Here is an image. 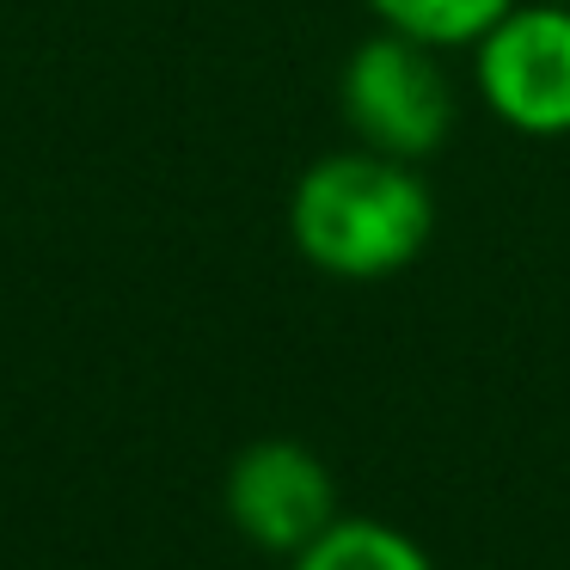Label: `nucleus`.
Wrapping results in <instances>:
<instances>
[{
	"instance_id": "obj_1",
	"label": "nucleus",
	"mask_w": 570,
	"mask_h": 570,
	"mask_svg": "<svg viewBox=\"0 0 570 570\" xmlns=\"http://www.w3.org/2000/svg\"><path fill=\"white\" fill-rule=\"evenodd\" d=\"M288 239L320 276L386 283L411 271L435 239V190L423 166L386 160L350 141L320 154L288 190Z\"/></svg>"
},
{
	"instance_id": "obj_2",
	"label": "nucleus",
	"mask_w": 570,
	"mask_h": 570,
	"mask_svg": "<svg viewBox=\"0 0 570 570\" xmlns=\"http://www.w3.org/2000/svg\"><path fill=\"white\" fill-rule=\"evenodd\" d=\"M337 105H344L356 148H374L405 166L442 154L460 124V87L448 56L386 26L350 50L344 75H337Z\"/></svg>"
},
{
	"instance_id": "obj_3",
	"label": "nucleus",
	"mask_w": 570,
	"mask_h": 570,
	"mask_svg": "<svg viewBox=\"0 0 570 570\" xmlns=\"http://www.w3.org/2000/svg\"><path fill=\"white\" fill-rule=\"evenodd\" d=\"M472 92L503 129L533 141L570 136V7L521 0L466 50Z\"/></svg>"
},
{
	"instance_id": "obj_4",
	"label": "nucleus",
	"mask_w": 570,
	"mask_h": 570,
	"mask_svg": "<svg viewBox=\"0 0 570 570\" xmlns=\"http://www.w3.org/2000/svg\"><path fill=\"white\" fill-rule=\"evenodd\" d=\"M222 509L239 540L283 558V564L350 515L332 466L295 435H264V442L239 448L222 479Z\"/></svg>"
},
{
	"instance_id": "obj_5",
	"label": "nucleus",
	"mask_w": 570,
	"mask_h": 570,
	"mask_svg": "<svg viewBox=\"0 0 570 570\" xmlns=\"http://www.w3.org/2000/svg\"><path fill=\"white\" fill-rule=\"evenodd\" d=\"M288 570H435V558L423 552V540L405 533L399 521L344 515L337 528H325L301 558H288Z\"/></svg>"
},
{
	"instance_id": "obj_6",
	"label": "nucleus",
	"mask_w": 570,
	"mask_h": 570,
	"mask_svg": "<svg viewBox=\"0 0 570 570\" xmlns=\"http://www.w3.org/2000/svg\"><path fill=\"white\" fill-rule=\"evenodd\" d=\"M509 7H521V0H368L374 26L405 31V38L430 43V50H442V56L472 50Z\"/></svg>"
},
{
	"instance_id": "obj_7",
	"label": "nucleus",
	"mask_w": 570,
	"mask_h": 570,
	"mask_svg": "<svg viewBox=\"0 0 570 570\" xmlns=\"http://www.w3.org/2000/svg\"><path fill=\"white\" fill-rule=\"evenodd\" d=\"M552 7H570V0H552Z\"/></svg>"
}]
</instances>
